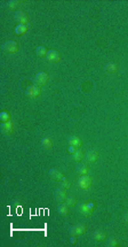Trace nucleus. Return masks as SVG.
Masks as SVG:
<instances>
[{"label": "nucleus", "mask_w": 128, "mask_h": 247, "mask_svg": "<svg viewBox=\"0 0 128 247\" xmlns=\"http://www.w3.org/2000/svg\"><path fill=\"white\" fill-rule=\"evenodd\" d=\"M118 69L117 64L113 63V62H109V63L105 64V67H104V70L107 71V74H113V73H116Z\"/></svg>", "instance_id": "ddd939ff"}, {"label": "nucleus", "mask_w": 128, "mask_h": 247, "mask_svg": "<svg viewBox=\"0 0 128 247\" xmlns=\"http://www.w3.org/2000/svg\"><path fill=\"white\" fill-rule=\"evenodd\" d=\"M26 30H28V25L17 24L16 25V28H15V33L17 36H23V35H25Z\"/></svg>", "instance_id": "4468645a"}, {"label": "nucleus", "mask_w": 128, "mask_h": 247, "mask_svg": "<svg viewBox=\"0 0 128 247\" xmlns=\"http://www.w3.org/2000/svg\"><path fill=\"white\" fill-rule=\"evenodd\" d=\"M47 60L49 61V62H58L61 60V57L58 52L55 51V49H49L48 52H47Z\"/></svg>", "instance_id": "6e6552de"}, {"label": "nucleus", "mask_w": 128, "mask_h": 247, "mask_svg": "<svg viewBox=\"0 0 128 247\" xmlns=\"http://www.w3.org/2000/svg\"><path fill=\"white\" fill-rule=\"evenodd\" d=\"M41 93V90H40V86L38 85H31V86H29L26 88V95H28L29 98H37L38 95Z\"/></svg>", "instance_id": "39448f33"}, {"label": "nucleus", "mask_w": 128, "mask_h": 247, "mask_svg": "<svg viewBox=\"0 0 128 247\" xmlns=\"http://www.w3.org/2000/svg\"><path fill=\"white\" fill-rule=\"evenodd\" d=\"M47 52H48V51H47V48H46V47H43V46H38V47L36 48V54L39 58L46 57Z\"/></svg>", "instance_id": "a211bd4d"}, {"label": "nucleus", "mask_w": 128, "mask_h": 247, "mask_svg": "<svg viewBox=\"0 0 128 247\" xmlns=\"http://www.w3.org/2000/svg\"><path fill=\"white\" fill-rule=\"evenodd\" d=\"M82 152L81 151H79V149H77V151H75V154H72V158H73V160H75V161H77V162H78V161H81L82 160Z\"/></svg>", "instance_id": "5701e85b"}, {"label": "nucleus", "mask_w": 128, "mask_h": 247, "mask_svg": "<svg viewBox=\"0 0 128 247\" xmlns=\"http://www.w3.org/2000/svg\"><path fill=\"white\" fill-rule=\"evenodd\" d=\"M48 175H49V177L53 180H63L64 178H65V177L62 175V173H61L60 170L55 169V168H52V169L48 171Z\"/></svg>", "instance_id": "9d476101"}, {"label": "nucleus", "mask_w": 128, "mask_h": 247, "mask_svg": "<svg viewBox=\"0 0 128 247\" xmlns=\"http://www.w3.org/2000/svg\"><path fill=\"white\" fill-rule=\"evenodd\" d=\"M15 21L17 22L18 24H24V25L29 24V18L24 12H20L17 14H15Z\"/></svg>", "instance_id": "1a4fd4ad"}, {"label": "nucleus", "mask_w": 128, "mask_h": 247, "mask_svg": "<svg viewBox=\"0 0 128 247\" xmlns=\"http://www.w3.org/2000/svg\"><path fill=\"white\" fill-rule=\"evenodd\" d=\"M65 189H63V187L61 186V187H57L56 190L54 191V199L56 200L57 202H64L65 201V199H66V192H65Z\"/></svg>", "instance_id": "7ed1b4c3"}, {"label": "nucleus", "mask_w": 128, "mask_h": 247, "mask_svg": "<svg viewBox=\"0 0 128 247\" xmlns=\"http://www.w3.org/2000/svg\"><path fill=\"white\" fill-rule=\"evenodd\" d=\"M41 145H43V147L45 148V149H49V148L52 147V139L48 137L43 138V140H41Z\"/></svg>", "instance_id": "412c9836"}, {"label": "nucleus", "mask_w": 128, "mask_h": 247, "mask_svg": "<svg viewBox=\"0 0 128 247\" xmlns=\"http://www.w3.org/2000/svg\"><path fill=\"white\" fill-rule=\"evenodd\" d=\"M125 222H126L128 224V213L126 214V215H125Z\"/></svg>", "instance_id": "c85d7f7f"}, {"label": "nucleus", "mask_w": 128, "mask_h": 247, "mask_svg": "<svg viewBox=\"0 0 128 247\" xmlns=\"http://www.w3.org/2000/svg\"><path fill=\"white\" fill-rule=\"evenodd\" d=\"M18 5H20V1H9L7 5L8 9H11V11H14L16 8L18 7Z\"/></svg>", "instance_id": "393cba45"}, {"label": "nucleus", "mask_w": 128, "mask_h": 247, "mask_svg": "<svg viewBox=\"0 0 128 247\" xmlns=\"http://www.w3.org/2000/svg\"><path fill=\"white\" fill-rule=\"evenodd\" d=\"M105 246H107V247H116V246H118L117 239H114V238H110V239H109L107 243H105Z\"/></svg>", "instance_id": "b1692460"}, {"label": "nucleus", "mask_w": 128, "mask_h": 247, "mask_svg": "<svg viewBox=\"0 0 128 247\" xmlns=\"http://www.w3.org/2000/svg\"><path fill=\"white\" fill-rule=\"evenodd\" d=\"M62 187H63V189H65V190L70 189V183L68 182V179H66V178H64V179L62 180Z\"/></svg>", "instance_id": "a878e982"}, {"label": "nucleus", "mask_w": 128, "mask_h": 247, "mask_svg": "<svg viewBox=\"0 0 128 247\" xmlns=\"http://www.w3.org/2000/svg\"><path fill=\"white\" fill-rule=\"evenodd\" d=\"M57 212L60 214L61 216H68L69 214V207L65 204H62V205L58 206V208H57Z\"/></svg>", "instance_id": "dca6fc26"}, {"label": "nucleus", "mask_w": 128, "mask_h": 247, "mask_svg": "<svg viewBox=\"0 0 128 247\" xmlns=\"http://www.w3.org/2000/svg\"><path fill=\"white\" fill-rule=\"evenodd\" d=\"M13 130H14V124L11 123V121H8V122H5V123L1 124V131H2V134H9L13 132Z\"/></svg>", "instance_id": "9b49d317"}, {"label": "nucleus", "mask_w": 128, "mask_h": 247, "mask_svg": "<svg viewBox=\"0 0 128 247\" xmlns=\"http://www.w3.org/2000/svg\"><path fill=\"white\" fill-rule=\"evenodd\" d=\"M68 143L70 146H73V147H75V148H78L81 146V140L79 139L78 136H71V137H69Z\"/></svg>", "instance_id": "f8f14e48"}, {"label": "nucleus", "mask_w": 128, "mask_h": 247, "mask_svg": "<svg viewBox=\"0 0 128 247\" xmlns=\"http://www.w3.org/2000/svg\"><path fill=\"white\" fill-rule=\"evenodd\" d=\"M78 208L80 214H82L84 216H90L93 214V212L95 210V202L88 201L85 202V204H80Z\"/></svg>", "instance_id": "f257e3e1"}, {"label": "nucleus", "mask_w": 128, "mask_h": 247, "mask_svg": "<svg viewBox=\"0 0 128 247\" xmlns=\"http://www.w3.org/2000/svg\"><path fill=\"white\" fill-rule=\"evenodd\" d=\"M78 186L82 190H88V187L90 186V177L88 175L80 176V178L78 179Z\"/></svg>", "instance_id": "0eeeda50"}, {"label": "nucleus", "mask_w": 128, "mask_h": 247, "mask_svg": "<svg viewBox=\"0 0 128 247\" xmlns=\"http://www.w3.org/2000/svg\"><path fill=\"white\" fill-rule=\"evenodd\" d=\"M77 174L80 175V176H84V175H87L88 174V167L84 164V163H80L78 167H77Z\"/></svg>", "instance_id": "2eb2a0df"}, {"label": "nucleus", "mask_w": 128, "mask_h": 247, "mask_svg": "<svg viewBox=\"0 0 128 247\" xmlns=\"http://www.w3.org/2000/svg\"><path fill=\"white\" fill-rule=\"evenodd\" d=\"M97 153L95 152V151H89V152H87V155H86V158H87V160H88L89 162H96L97 161Z\"/></svg>", "instance_id": "6ab92c4d"}, {"label": "nucleus", "mask_w": 128, "mask_h": 247, "mask_svg": "<svg viewBox=\"0 0 128 247\" xmlns=\"http://www.w3.org/2000/svg\"><path fill=\"white\" fill-rule=\"evenodd\" d=\"M64 202H65V205L68 207H73L77 204V200H75V198L73 195H66V199H65Z\"/></svg>", "instance_id": "aec40b11"}, {"label": "nucleus", "mask_w": 128, "mask_h": 247, "mask_svg": "<svg viewBox=\"0 0 128 247\" xmlns=\"http://www.w3.org/2000/svg\"><path fill=\"white\" fill-rule=\"evenodd\" d=\"M105 233L103 231H95V232L93 233V238L96 240V241H102V240L105 239Z\"/></svg>", "instance_id": "f3484780"}, {"label": "nucleus", "mask_w": 128, "mask_h": 247, "mask_svg": "<svg viewBox=\"0 0 128 247\" xmlns=\"http://www.w3.org/2000/svg\"><path fill=\"white\" fill-rule=\"evenodd\" d=\"M11 120V114L8 113V112H1L0 113V121L5 123V122H8V121Z\"/></svg>", "instance_id": "4be33fe9"}, {"label": "nucleus", "mask_w": 128, "mask_h": 247, "mask_svg": "<svg viewBox=\"0 0 128 247\" xmlns=\"http://www.w3.org/2000/svg\"><path fill=\"white\" fill-rule=\"evenodd\" d=\"M48 81V75L46 73H43V71H40L38 74L36 75V77H34V82H36V85L38 86H43L45 85Z\"/></svg>", "instance_id": "423d86ee"}, {"label": "nucleus", "mask_w": 128, "mask_h": 247, "mask_svg": "<svg viewBox=\"0 0 128 247\" xmlns=\"http://www.w3.org/2000/svg\"><path fill=\"white\" fill-rule=\"evenodd\" d=\"M86 232V224L84 223H78V224H75V226H72L71 229H70V233H71L72 236H81L84 233Z\"/></svg>", "instance_id": "20e7f679"}, {"label": "nucleus", "mask_w": 128, "mask_h": 247, "mask_svg": "<svg viewBox=\"0 0 128 247\" xmlns=\"http://www.w3.org/2000/svg\"><path fill=\"white\" fill-rule=\"evenodd\" d=\"M70 241H71V244H73V245H75V241H77V239H75V236H72L71 239H70Z\"/></svg>", "instance_id": "cd10ccee"}, {"label": "nucleus", "mask_w": 128, "mask_h": 247, "mask_svg": "<svg viewBox=\"0 0 128 247\" xmlns=\"http://www.w3.org/2000/svg\"><path fill=\"white\" fill-rule=\"evenodd\" d=\"M1 48H2V51H4L5 53L14 54V53H16V52H17L18 46H17V44H16V42L8 40V42H6L5 44H2Z\"/></svg>", "instance_id": "f03ea898"}, {"label": "nucleus", "mask_w": 128, "mask_h": 247, "mask_svg": "<svg viewBox=\"0 0 128 247\" xmlns=\"http://www.w3.org/2000/svg\"><path fill=\"white\" fill-rule=\"evenodd\" d=\"M75 151H77V148L73 147V146H69V153L70 154H75Z\"/></svg>", "instance_id": "bb28decb"}]
</instances>
